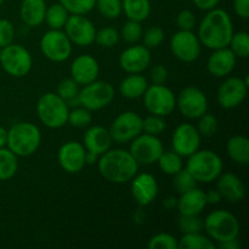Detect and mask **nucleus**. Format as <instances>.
I'll return each instance as SVG.
<instances>
[{"mask_svg":"<svg viewBox=\"0 0 249 249\" xmlns=\"http://www.w3.org/2000/svg\"><path fill=\"white\" fill-rule=\"evenodd\" d=\"M0 55H1V50H0Z\"/></svg>","mask_w":249,"mask_h":249,"instance_id":"obj_58","label":"nucleus"},{"mask_svg":"<svg viewBox=\"0 0 249 249\" xmlns=\"http://www.w3.org/2000/svg\"><path fill=\"white\" fill-rule=\"evenodd\" d=\"M216 190L221 195V198L229 202H240L245 198L246 189L242 180L232 173L220 174L216 178Z\"/></svg>","mask_w":249,"mask_h":249,"instance_id":"obj_23","label":"nucleus"},{"mask_svg":"<svg viewBox=\"0 0 249 249\" xmlns=\"http://www.w3.org/2000/svg\"><path fill=\"white\" fill-rule=\"evenodd\" d=\"M72 15H85L91 11L96 0H58Z\"/></svg>","mask_w":249,"mask_h":249,"instance_id":"obj_40","label":"nucleus"},{"mask_svg":"<svg viewBox=\"0 0 249 249\" xmlns=\"http://www.w3.org/2000/svg\"><path fill=\"white\" fill-rule=\"evenodd\" d=\"M233 9L237 16L241 18L247 19L249 17V0H235L233 1Z\"/></svg>","mask_w":249,"mask_h":249,"instance_id":"obj_50","label":"nucleus"},{"mask_svg":"<svg viewBox=\"0 0 249 249\" xmlns=\"http://www.w3.org/2000/svg\"><path fill=\"white\" fill-rule=\"evenodd\" d=\"M173 151L181 157H189L199 150L201 135L196 126L190 123H182L177 126L172 138Z\"/></svg>","mask_w":249,"mask_h":249,"instance_id":"obj_17","label":"nucleus"},{"mask_svg":"<svg viewBox=\"0 0 249 249\" xmlns=\"http://www.w3.org/2000/svg\"><path fill=\"white\" fill-rule=\"evenodd\" d=\"M170 49L178 60L190 63L198 58L201 53V43L198 36L192 33V31L180 29L173 36L170 40Z\"/></svg>","mask_w":249,"mask_h":249,"instance_id":"obj_14","label":"nucleus"},{"mask_svg":"<svg viewBox=\"0 0 249 249\" xmlns=\"http://www.w3.org/2000/svg\"><path fill=\"white\" fill-rule=\"evenodd\" d=\"M45 0H22L21 18L28 27H38L45 19Z\"/></svg>","mask_w":249,"mask_h":249,"instance_id":"obj_26","label":"nucleus"},{"mask_svg":"<svg viewBox=\"0 0 249 249\" xmlns=\"http://www.w3.org/2000/svg\"><path fill=\"white\" fill-rule=\"evenodd\" d=\"M0 63L7 74L24 77L32 68V56L26 48L18 44H10L1 50Z\"/></svg>","mask_w":249,"mask_h":249,"instance_id":"obj_9","label":"nucleus"},{"mask_svg":"<svg viewBox=\"0 0 249 249\" xmlns=\"http://www.w3.org/2000/svg\"><path fill=\"white\" fill-rule=\"evenodd\" d=\"M130 145V151L135 160L141 164H152L158 160L163 153V143L156 135L151 134H139L134 138Z\"/></svg>","mask_w":249,"mask_h":249,"instance_id":"obj_12","label":"nucleus"},{"mask_svg":"<svg viewBox=\"0 0 249 249\" xmlns=\"http://www.w3.org/2000/svg\"><path fill=\"white\" fill-rule=\"evenodd\" d=\"M150 78L153 84H164L168 79V71L163 65L153 66L150 72Z\"/></svg>","mask_w":249,"mask_h":249,"instance_id":"obj_49","label":"nucleus"},{"mask_svg":"<svg viewBox=\"0 0 249 249\" xmlns=\"http://www.w3.org/2000/svg\"><path fill=\"white\" fill-rule=\"evenodd\" d=\"M95 6L100 14L108 19L117 18L122 14V0H96Z\"/></svg>","mask_w":249,"mask_h":249,"instance_id":"obj_37","label":"nucleus"},{"mask_svg":"<svg viewBox=\"0 0 249 249\" xmlns=\"http://www.w3.org/2000/svg\"><path fill=\"white\" fill-rule=\"evenodd\" d=\"M65 33L71 43L78 46H89L95 41L96 29L84 15H72L65 24Z\"/></svg>","mask_w":249,"mask_h":249,"instance_id":"obj_15","label":"nucleus"},{"mask_svg":"<svg viewBox=\"0 0 249 249\" xmlns=\"http://www.w3.org/2000/svg\"><path fill=\"white\" fill-rule=\"evenodd\" d=\"M192 1H194V4L198 9L204 10V11H209L212 9H215L216 5L219 4L220 0H192Z\"/></svg>","mask_w":249,"mask_h":249,"instance_id":"obj_51","label":"nucleus"},{"mask_svg":"<svg viewBox=\"0 0 249 249\" xmlns=\"http://www.w3.org/2000/svg\"><path fill=\"white\" fill-rule=\"evenodd\" d=\"M147 87V79L139 73H134L122 80L121 85H119V91H121L122 96L126 97V99H139L145 94Z\"/></svg>","mask_w":249,"mask_h":249,"instance_id":"obj_27","label":"nucleus"},{"mask_svg":"<svg viewBox=\"0 0 249 249\" xmlns=\"http://www.w3.org/2000/svg\"><path fill=\"white\" fill-rule=\"evenodd\" d=\"M167 128V123L164 121V117L157 116V114H151L142 119V131L146 134L158 136L162 134Z\"/></svg>","mask_w":249,"mask_h":249,"instance_id":"obj_41","label":"nucleus"},{"mask_svg":"<svg viewBox=\"0 0 249 249\" xmlns=\"http://www.w3.org/2000/svg\"><path fill=\"white\" fill-rule=\"evenodd\" d=\"M226 152L233 162L247 165L249 162V141L246 136H232L226 143Z\"/></svg>","mask_w":249,"mask_h":249,"instance_id":"obj_28","label":"nucleus"},{"mask_svg":"<svg viewBox=\"0 0 249 249\" xmlns=\"http://www.w3.org/2000/svg\"><path fill=\"white\" fill-rule=\"evenodd\" d=\"M4 2V0H0V6H1V4Z\"/></svg>","mask_w":249,"mask_h":249,"instance_id":"obj_57","label":"nucleus"},{"mask_svg":"<svg viewBox=\"0 0 249 249\" xmlns=\"http://www.w3.org/2000/svg\"><path fill=\"white\" fill-rule=\"evenodd\" d=\"M177 202L178 199H175L174 197H169V198H167L164 201V207L168 209H170L172 207H175V208H177Z\"/></svg>","mask_w":249,"mask_h":249,"instance_id":"obj_56","label":"nucleus"},{"mask_svg":"<svg viewBox=\"0 0 249 249\" xmlns=\"http://www.w3.org/2000/svg\"><path fill=\"white\" fill-rule=\"evenodd\" d=\"M131 195L139 206L145 207L152 203L158 195L157 180L153 175L142 173L133 178Z\"/></svg>","mask_w":249,"mask_h":249,"instance_id":"obj_20","label":"nucleus"},{"mask_svg":"<svg viewBox=\"0 0 249 249\" xmlns=\"http://www.w3.org/2000/svg\"><path fill=\"white\" fill-rule=\"evenodd\" d=\"M108 131L114 142H129L142 133V118L135 112H123L114 119Z\"/></svg>","mask_w":249,"mask_h":249,"instance_id":"obj_11","label":"nucleus"},{"mask_svg":"<svg viewBox=\"0 0 249 249\" xmlns=\"http://www.w3.org/2000/svg\"><path fill=\"white\" fill-rule=\"evenodd\" d=\"M85 150L84 146L77 141H68L63 143L57 153V160L61 168L70 174L79 173L85 167Z\"/></svg>","mask_w":249,"mask_h":249,"instance_id":"obj_18","label":"nucleus"},{"mask_svg":"<svg viewBox=\"0 0 249 249\" xmlns=\"http://www.w3.org/2000/svg\"><path fill=\"white\" fill-rule=\"evenodd\" d=\"M150 249H178V240L169 233H158L148 241Z\"/></svg>","mask_w":249,"mask_h":249,"instance_id":"obj_44","label":"nucleus"},{"mask_svg":"<svg viewBox=\"0 0 249 249\" xmlns=\"http://www.w3.org/2000/svg\"><path fill=\"white\" fill-rule=\"evenodd\" d=\"M236 66V55L229 46L216 49L207 61V70L216 78H224L230 74Z\"/></svg>","mask_w":249,"mask_h":249,"instance_id":"obj_22","label":"nucleus"},{"mask_svg":"<svg viewBox=\"0 0 249 249\" xmlns=\"http://www.w3.org/2000/svg\"><path fill=\"white\" fill-rule=\"evenodd\" d=\"M15 38L14 24L7 19H0V48L12 44Z\"/></svg>","mask_w":249,"mask_h":249,"instance_id":"obj_47","label":"nucleus"},{"mask_svg":"<svg viewBox=\"0 0 249 249\" xmlns=\"http://www.w3.org/2000/svg\"><path fill=\"white\" fill-rule=\"evenodd\" d=\"M100 67L97 61L90 55H80L71 65V75L79 85H87L97 79Z\"/></svg>","mask_w":249,"mask_h":249,"instance_id":"obj_21","label":"nucleus"},{"mask_svg":"<svg viewBox=\"0 0 249 249\" xmlns=\"http://www.w3.org/2000/svg\"><path fill=\"white\" fill-rule=\"evenodd\" d=\"M177 26L181 31H192L196 26V17L190 10H182L177 17Z\"/></svg>","mask_w":249,"mask_h":249,"instance_id":"obj_48","label":"nucleus"},{"mask_svg":"<svg viewBox=\"0 0 249 249\" xmlns=\"http://www.w3.org/2000/svg\"><path fill=\"white\" fill-rule=\"evenodd\" d=\"M219 247L223 248V249H240L241 245H240V242H238L237 238H235V240L226 241V242L219 243Z\"/></svg>","mask_w":249,"mask_h":249,"instance_id":"obj_53","label":"nucleus"},{"mask_svg":"<svg viewBox=\"0 0 249 249\" xmlns=\"http://www.w3.org/2000/svg\"><path fill=\"white\" fill-rule=\"evenodd\" d=\"M248 77L228 78L218 89V102L223 108L232 109L240 106L246 99L248 90Z\"/></svg>","mask_w":249,"mask_h":249,"instance_id":"obj_16","label":"nucleus"},{"mask_svg":"<svg viewBox=\"0 0 249 249\" xmlns=\"http://www.w3.org/2000/svg\"><path fill=\"white\" fill-rule=\"evenodd\" d=\"M151 53L145 45H134L121 53L119 65L126 73H141L150 66Z\"/></svg>","mask_w":249,"mask_h":249,"instance_id":"obj_19","label":"nucleus"},{"mask_svg":"<svg viewBox=\"0 0 249 249\" xmlns=\"http://www.w3.org/2000/svg\"><path fill=\"white\" fill-rule=\"evenodd\" d=\"M83 142H84L83 146L85 147V150L97 156H101L111 148L112 139L107 129H105L104 126L94 125L88 129L87 133L84 134Z\"/></svg>","mask_w":249,"mask_h":249,"instance_id":"obj_25","label":"nucleus"},{"mask_svg":"<svg viewBox=\"0 0 249 249\" xmlns=\"http://www.w3.org/2000/svg\"><path fill=\"white\" fill-rule=\"evenodd\" d=\"M68 17H70V12L67 11V9L60 2H56V4L46 7L44 21H46V23L51 29H61L65 27Z\"/></svg>","mask_w":249,"mask_h":249,"instance_id":"obj_31","label":"nucleus"},{"mask_svg":"<svg viewBox=\"0 0 249 249\" xmlns=\"http://www.w3.org/2000/svg\"><path fill=\"white\" fill-rule=\"evenodd\" d=\"M207 204L208 202H207L206 192L195 187L180 194L177 202V208L181 215H198L206 208Z\"/></svg>","mask_w":249,"mask_h":249,"instance_id":"obj_24","label":"nucleus"},{"mask_svg":"<svg viewBox=\"0 0 249 249\" xmlns=\"http://www.w3.org/2000/svg\"><path fill=\"white\" fill-rule=\"evenodd\" d=\"M122 10L131 21L142 22L150 16V0H122Z\"/></svg>","mask_w":249,"mask_h":249,"instance_id":"obj_29","label":"nucleus"},{"mask_svg":"<svg viewBox=\"0 0 249 249\" xmlns=\"http://www.w3.org/2000/svg\"><path fill=\"white\" fill-rule=\"evenodd\" d=\"M41 134L38 126L29 122H21L7 130L6 145L17 157H28L38 150Z\"/></svg>","mask_w":249,"mask_h":249,"instance_id":"obj_3","label":"nucleus"},{"mask_svg":"<svg viewBox=\"0 0 249 249\" xmlns=\"http://www.w3.org/2000/svg\"><path fill=\"white\" fill-rule=\"evenodd\" d=\"M206 197H207V202L211 204H216V203H219L221 199H223L221 198V195L219 194L218 190H211L209 192H207Z\"/></svg>","mask_w":249,"mask_h":249,"instance_id":"obj_52","label":"nucleus"},{"mask_svg":"<svg viewBox=\"0 0 249 249\" xmlns=\"http://www.w3.org/2000/svg\"><path fill=\"white\" fill-rule=\"evenodd\" d=\"M119 38H121V34L116 29L112 28V27H105V28H101L99 32H96L95 41L104 48H112L118 43Z\"/></svg>","mask_w":249,"mask_h":249,"instance_id":"obj_43","label":"nucleus"},{"mask_svg":"<svg viewBox=\"0 0 249 249\" xmlns=\"http://www.w3.org/2000/svg\"><path fill=\"white\" fill-rule=\"evenodd\" d=\"M178 228L180 232L186 233L201 232L203 230V220L198 215H181L178 220Z\"/></svg>","mask_w":249,"mask_h":249,"instance_id":"obj_38","label":"nucleus"},{"mask_svg":"<svg viewBox=\"0 0 249 249\" xmlns=\"http://www.w3.org/2000/svg\"><path fill=\"white\" fill-rule=\"evenodd\" d=\"M97 168L107 181L125 184L138 174L139 163L128 151L108 150L99 158Z\"/></svg>","mask_w":249,"mask_h":249,"instance_id":"obj_2","label":"nucleus"},{"mask_svg":"<svg viewBox=\"0 0 249 249\" xmlns=\"http://www.w3.org/2000/svg\"><path fill=\"white\" fill-rule=\"evenodd\" d=\"M121 34L126 43L134 44L142 36V27H141L140 22L129 19L128 22L124 23Z\"/></svg>","mask_w":249,"mask_h":249,"instance_id":"obj_45","label":"nucleus"},{"mask_svg":"<svg viewBox=\"0 0 249 249\" xmlns=\"http://www.w3.org/2000/svg\"><path fill=\"white\" fill-rule=\"evenodd\" d=\"M178 248L181 249H215L213 241L201 232L186 233L178 242Z\"/></svg>","mask_w":249,"mask_h":249,"instance_id":"obj_32","label":"nucleus"},{"mask_svg":"<svg viewBox=\"0 0 249 249\" xmlns=\"http://www.w3.org/2000/svg\"><path fill=\"white\" fill-rule=\"evenodd\" d=\"M36 113L44 125L50 129H57L67 123L70 108L67 102L57 94L46 92L38 100Z\"/></svg>","mask_w":249,"mask_h":249,"instance_id":"obj_6","label":"nucleus"},{"mask_svg":"<svg viewBox=\"0 0 249 249\" xmlns=\"http://www.w3.org/2000/svg\"><path fill=\"white\" fill-rule=\"evenodd\" d=\"M18 169L17 156L9 148H0V180L5 181L15 177Z\"/></svg>","mask_w":249,"mask_h":249,"instance_id":"obj_30","label":"nucleus"},{"mask_svg":"<svg viewBox=\"0 0 249 249\" xmlns=\"http://www.w3.org/2000/svg\"><path fill=\"white\" fill-rule=\"evenodd\" d=\"M78 92V102L89 111H99L108 106L114 99V88L105 80H94Z\"/></svg>","mask_w":249,"mask_h":249,"instance_id":"obj_7","label":"nucleus"},{"mask_svg":"<svg viewBox=\"0 0 249 249\" xmlns=\"http://www.w3.org/2000/svg\"><path fill=\"white\" fill-rule=\"evenodd\" d=\"M157 162L162 172L168 175H174L180 169H182V157L175 151H168V152L163 151Z\"/></svg>","mask_w":249,"mask_h":249,"instance_id":"obj_33","label":"nucleus"},{"mask_svg":"<svg viewBox=\"0 0 249 249\" xmlns=\"http://www.w3.org/2000/svg\"><path fill=\"white\" fill-rule=\"evenodd\" d=\"M143 96V104L151 114L169 116L177 107V97L174 92L164 84H153L147 87Z\"/></svg>","mask_w":249,"mask_h":249,"instance_id":"obj_8","label":"nucleus"},{"mask_svg":"<svg viewBox=\"0 0 249 249\" xmlns=\"http://www.w3.org/2000/svg\"><path fill=\"white\" fill-rule=\"evenodd\" d=\"M232 34V21L228 12L223 9H212L202 19L197 36L202 45L216 50L229 46Z\"/></svg>","mask_w":249,"mask_h":249,"instance_id":"obj_1","label":"nucleus"},{"mask_svg":"<svg viewBox=\"0 0 249 249\" xmlns=\"http://www.w3.org/2000/svg\"><path fill=\"white\" fill-rule=\"evenodd\" d=\"M164 40V31L160 27H150L143 33V45L148 49L157 48Z\"/></svg>","mask_w":249,"mask_h":249,"instance_id":"obj_46","label":"nucleus"},{"mask_svg":"<svg viewBox=\"0 0 249 249\" xmlns=\"http://www.w3.org/2000/svg\"><path fill=\"white\" fill-rule=\"evenodd\" d=\"M174 184L175 190H177L179 194L182 192H186L189 190L195 189L197 186V181L186 169H180L177 174H174Z\"/></svg>","mask_w":249,"mask_h":249,"instance_id":"obj_42","label":"nucleus"},{"mask_svg":"<svg viewBox=\"0 0 249 249\" xmlns=\"http://www.w3.org/2000/svg\"><path fill=\"white\" fill-rule=\"evenodd\" d=\"M40 50L53 62H63L72 53V43L61 29H50L40 39Z\"/></svg>","mask_w":249,"mask_h":249,"instance_id":"obj_10","label":"nucleus"},{"mask_svg":"<svg viewBox=\"0 0 249 249\" xmlns=\"http://www.w3.org/2000/svg\"><path fill=\"white\" fill-rule=\"evenodd\" d=\"M229 46L236 57L247 58L249 56V36L246 32L233 33Z\"/></svg>","mask_w":249,"mask_h":249,"instance_id":"obj_35","label":"nucleus"},{"mask_svg":"<svg viewBox=\"0 0 249 249\" xmlns=\"http://www.w3.org/2000/svg\"><path fill=\"white\" fill-rule=\"evenodd\" d=\"M91 111H89V109L83 106L72 109L68 113L67 123H70L74 128H84V126L89 125L91 123Z\"/></svg>","mask_w":249,"mask_h":249,"instance_id":"obj_39","label":"nucleus"},{"mask_svg":"<svg viewBox=\"0 0 249 249\" xmlns=\"http://www.w3.org/2000/svg\"><path fill=\"white\" fill-rule=\"evenodd\" d=\"M177 106L184 117L197 119L208 109V100L201 89L187 87L180 91L177 99Z\"/></svg>","mask_w":249,"mask_h":249,"instance_id":"obj_13","label":"nucleus"},{"mask_svg":"<svg viewBox=\"0 0 249 249\" xmlns=\"http://www.w3.org/2000/svg\"><path fill=\"white\" fill-rule=\"evenodd\" d=\"M97 160H99V156L92 152H89V151L85 152V164H94Z\"/></svg>","mask_w":249,"mask_h":249,"instance_id":"obj_54","label":"nucleus"},{"mask_svg":"<svg viewBox=\"0 0 249 249\" xmlns=\"http://www.w3.org/2000/svg\"><path fill=\"white\" fill-rule=\"evenodd\" d=\"M7 141V130L2 126H0V148L5 147Z\"/></svg>","mask_w":249,"mask_h":249,"instance_id":"obj_55","label":"nucleus"},{"mask_svg":"<svg viewBox=\"0 0 249 249\" xmlns=\"http://www.w3.org/2000/svg\"><path fill=\"white\" fill-rule=\"evenodd\" d=\"M197 119H198L197 130H198L199 135L206 136V138H212V136L215 135L219 128V122L215 116L206 112Z\"/></svg>","mask_w":249,"mask_h":249,"instance_id":"obj_36","label":"nucleus"},{"mask_svg":"<svg viewBox=\"0 0 249 249\" xmlns=\"http://www.w3.org/2000/svg\"><path fill=\"white\" fill-rule=\"evenodd\" d=\"M223 160L220 156L211 150H197L189 156L186 170L197 182H211L223 172Z\"/></svg>","mask_w":249,"mask_h":249,"instance_id":"obj_4","label":"nucleus"},{"mask_svg":"<svg viewBox=\"0 0 249 249\" xmlns=\"http://www.w3.org/2000/svg\"><path fill=\"white\" fill-rule=\"evenodd\" d=\"M203 229L209 237L218 243L235 240L240 235V223L233 214L225 209H218L207 215Z\"/></svg>","mask_w":249,"mask_h":249,"instance_id":"obj_5","label":"nucleus"},{"mask_svg":"<svg viewBox=\"0 0 249 249\" xmlns=\"http://www.w3.org/2000/svg\"><path fill=\"white\" fill-rule=\"evenodd\" d=\"M78 92H79V84L74 82L72 78H66L61 80L57 87V95L62 97L67 102V105H79Z\"/></svg>","mask_w":249,"mask_h":249,"instance_id":"obj_34","label":"nucleus"}]
</instances>
